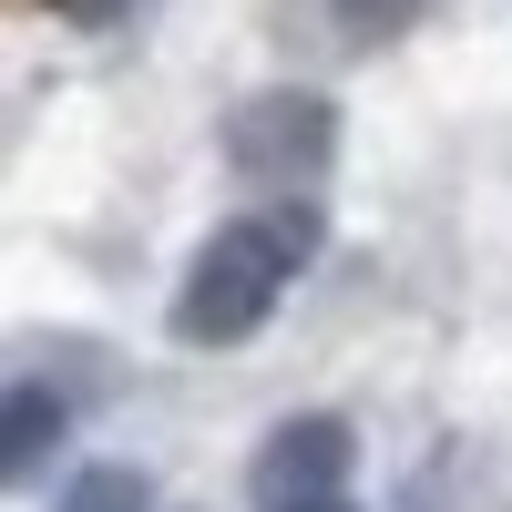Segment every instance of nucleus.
<instances>
[{"label": "nucleus", "instance_id": "20e7f679", "mask_svg": "<svg viewBox=\"0 0 512 512\" xmlns=\"http://www.w3.org/2000/svg\"><path fill=\"white\" fill-rule=\"evenodd\" d=\"M72 390H62V379L52 369H21L11 379V400H0V472H11V482H41V472H52V451L72 441Z\"/></svg>", "mask_w": 512, "mask_h": 512}, {"label": "nucleus", "instance_id": "0eeeda50", "mask_svg": "<svg viewBox=\"0 0 512 512\" xmlns=\"http://www.w3.org/2000/svg\"><path fill=\"white\" fill-rule=\"evenodd\" d=\"M256 512H359L349 492H297V502H256Z\"/></svg>", "mask_w": 512, "mask_h": 512}, {"label": "nucleus", "instance_id": "1a4fd4ad", "mask_svg": "<svg viewBox=\"0 0 512 512\" xmlns=\"http://www.w3.org/2000/svg\"><path fill=\"white\" fill-rule=\"evenodd\" d=\"M400 512H441V472H420V482L400 492Z\"/></svg>", "mask_w": 512, "mask_h": 512}, {"label": "nucleus", "instance_id": "f03ea898", "mask_svg": "<svg viewBox=\"0 0 512 512\" xmlns=\"http://www.w3.org/2000/svg\"><path fill=\"white\" fill-rule=\"evenodd\" d=\"M338 164V103L308 82H267L226 113V175L267 185V195H318Z\"/></svg>", "mask_w": 512, "mask_h": 512}, {"label": "nucleus", "instance_id": "423d86ee", "mask_svg": "<svg viewBox=\"0 0 512 512\" xmlns=\"http://www.w3.org/2000/svg\"><path fill=\"white\" fill-rule=\"evenodd\" d=\"M328 11H338V41H349V52H379V41L431 21V0H328Z\"/></svg>", "mask_w": 512, "mask_h": 512}, {"label": "nucleus", "instance_id": "6e6552de", "mask_svg": "<svg viewBox=\"0 0 512 512\" xmlns=\"http://www.w3.org/2000/svg\"><path fill=\"white\" fill-rule=\"evenodd\" d=\"M62 11H72V21H93V31H103V21H123V11H144V0H62Z\"/></svg>", "mask_w": 512, "mask_h": 512}, {"label": "nucleus", "instance_id": "f257e3e1", "mask_svg": "<svg viewBox=\"0 0 512 512\" xmlns=\"http://www.w3.org/2000/svg\"><path fill=\"white\" fill-rule=\"evenodd\" d=\"M318 246H328L318 195H267V205H246V216H226L216 236L185 256L164 328H175L185 349H246V338L287 308V287L318 267Z\"/></svg>", "mask_w": 512, "mask_h": 512}, {"label": "nucleus", "instance_id": "39448f33", "mask_svg": "<svg viewBox=\"0 0 512 512\" xmlns=\"http://www.w3.org/2000/svg\"><path fill=\"white\" fill-rule=\"evenodd\" d=\"M52 512H154V482L134 461H82V472L52 492Z\"/></svg>", "mask_w": 512, "mask_h": 512}, {"label": "nucleus", "instance_id": "7ed1b4c3", "mask_svg": "<svg viewBox=\"0 0 512 512\" xmlns=\"http://www.w3.org/2000/svg\"><path fill=\"white\" fill-rule=\"evenodd\" d=\"M349 472H359V431H349L338 410H297V420H277V431L256 441V461H246V492H256V502L349 492Z\"/></svg>", "mask_w": 512, "mask_h": 512}]
</instances>
